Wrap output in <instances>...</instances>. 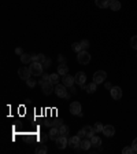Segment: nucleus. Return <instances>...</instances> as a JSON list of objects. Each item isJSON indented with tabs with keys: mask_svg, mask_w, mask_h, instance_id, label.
Instances as JSON below:
<instances>
[{
	"mask_svg": "<svg viewBox=\"0 0 137 154\" xmlns=\"http://www.w3.org/2000/svg\"><path fill=\"white\" fill-rule=\"evenodd\" d=\"M30 73H32L33 76H41L43 74V69H44V66H43V64H40V62H32L30 64Z\"/></svg>",
	"mask_w": 137,
	"mask_h": 154,
	"instance_id": "obj_1",
	"label": "nucleus"
},
{
	"mask_svg": "<svg viewBox=\"0 0 137 154\" xmlns=\"http://www.w3.org/2000/svg\"><path fill=\"white\" fill-rule=\"evenodd\" d=\"M77 59H78V64L88 65L89 62H91V55L87 52V50H82V51H80V52H78Z\"/></svg>",
	"mask_w": 137,
	"mask_h": 154,
	"instance_id": "obj_2",
	"label": "nucleus"
},
{
	"mask_svg": "<svg viewBox=\"0 0 137 154\" xmlns=\"http://www.w3.org/2000/svg\"><path fill=\"white\" fill-rule=\"evenodd\" d=\"M106 78H107V73H106L104 70H97V72H95V74H93V81H95L96 84L104 83Z\"/></svg>",
	"mask_w": 137,
	"mask_h": 154,
	"instance_id": "obj_3",
	"label": "nucleus"
},
{
	"mask_svg": "<svg viewBox=\"0 0 137 154\" xmlns=\"http://www.w3.org/2000/svg\"><path fill=\"white\" fill-rule=\"evenodd\" d=\"M55 94L59 96V98H70V95L66 92V85H64V84H56V87H55Z\"/></svg>",
	"mask_w": 137,
	"mask_h": 154,
	"instance_id": "obj_4",
	"label": "nucleus"
},
{
	"mask_svg": "<svg viewBox=\"0 0 137 154\" xmlns=\"http://www.w3.org/2000/svg\"><path fill=\"white\" fill-rule=\"evenodd\" d=\"M80 145H81V138H80L78 135L71 136V138L68 139V146H70L71 149H78Z\"/></svg>",
	"mask_w": 137,
	"mask_h": 154,
	"instance_id": "obj_5",
	"label": "nucleus"
},
{
	"mask_svg": "<svg viewBox=\"0 0 137 154\" xmlns=\"http://www.w3.org/2000/svg\"><path fill=\"white\" fill-rule=\"evenodd\" d=\"M110 94H111V98L115 100H119L122 98V90H121L119 87H113V88L110 90Z\"/></svg>",
	"mask_w": 137,
	"mask_h": 154,
	"instance_id": "obj_6",
	"label": "nucleus"
},
{
	"mask_svg": "<svg viewBox=\"0 0 137 154\" xmlns=\"http://www.w3.org/2000/svg\"><path fill=\"white\" fill-rule=\"evenodd\" d=\"M30 69L29 68H21L18 70V76H19V78H22V80H25L26 81L27 78H30Z\"/></svg>",
	"mask_w": 137,
	"mask_h": 154,
	"instance_id": "obj_7",
	"label": "nucleus"
},
{
	"mask_svg": "<svg viewBox=\"0 0 137 154\" xmlns=\"http://www.w3.org/2000/svg\"><path fill=\"white\" fill-rule=\"evenodd\" d=\"M74 80H75V83H77L78 85H84L85 81H87V74L84 72H78L77 74L74 76Z\"/></svg>",
	"mask_w": 137,
	"mask_h": 154,
	"instance_id": "obj_8",
	"label": "nucleus"
},
{
	"mask_svg": "<svg viewBox=\"0 0 137 154\" xmlns=\"http://www.w3.org/2000/svg\"><path fill=\"white\" fill-rule=\"evenodd\" d=\"M55 142H56V147H58V149H64V147L68 145L67 136H59Z\"/></svg>",
	"mask_w": 137,
	"mask_h": 154,
	"instance_id": "obj_9",
	"label": "nucleus"
},
{
	"mask_svg": "<svg viewBox=\"0 0 137 154\" xmlns=\"http://www.w3.org/2000/svg\"><path fill=\"white\" fill-rule=\"evenodd\" d=\"M70 113L74 114V116H78L81 113V103L80 102H73L70 105Z\"/></svg>",
	"mask_w": 137,
	"mask_h": 154,
	"instance_id": "obj_10",
	"label": "nucleus"
},
{
	"mask_svg": "<svg viewBox=\"0 0 137 154\" xmlns=\"http://www.w3.org/2000/svg\"><path fill=\"white\" fill-rule=\"evenodd\" d=\"M115 134V128L113 125H104L103 127V135L107 136V138H111V136H114Z\"/></svg>",
	"mask_w": 137,
	"mask_h": 154,
	"instance_id": "obj_11",
	"label": "nucleus"
},
{
	"mask_svg": "<svg viewBox=\"0 0 137 154\" xmlns=\"http://www.w3.org/2000/svg\"><path fill=\"white\" fill-rule=\"evenodd\" d=\"M41 90H43V94H44V95H50V94H52V90H55V88L52 87V83L48 81L41 85Z\"/></svg>",
	"mask_w": 137,
	"mask_h": 154,
	"instance_id": "obj_12",
	"label": "nucleus"
},
{
	"mask_svg": "<svg viewBox=\"0 0 137 154\" xmlns=\"http://www.w3.org/2000/svg\"><path fill=\"white\" fill-rule=\"evenodd\" d=\"M74 83H75V80H74V76H70V74H66V76H63V84L67 87V88H71Z\"/></svg>",
	"mask_w": 137,
	"mask_h": 154,
	"instance_id": "obj_13",
	"label": "nucleus"
},
{
	"mask_svg": "<svg viewBox=\"0 0 137 154\" xmlns=\"http://www.w3.org/2000/svg\"><path fill=\"white\" fill-rule=\"evenodd\" d=\"M48 136H50V139H52V141H56L58 138H59V128H56V127H52L51 128V131L50 134H48Z\"/></svg>",
	"mask_w": 137,
	"mask_h": 154,
	"instance_id": "obj_14",
	"label": "nucleus"
},
{
	"mask_svg": "<svg viewBox=\"0 0 137 154\" xmlns=\"http://www.w3.org/2000/svg\"><path fill=\"white\" fill-rule=\"evenodd\" d=\"M82 131L85 132V136H87V138H92V136L95 135V128L91 127V125H85V127L82 128Z\"/></svg>",
	"mask_w": 137,
	"mask_h": 154,
	"instance_id": "obj_15",
	"label": "nucleus"
},
{
	"mask_svg": "<svg viewBox=\"0 0 137 154\" xmlns=\"http://www.w3.org/2000/svg\"><path fill=\"white\" fill-rule=\"evenodd\" d=\"M81 87H82V88H84L85 91H87L88 94H93V92L96 91V88H97V84L93 81L92 84H89V85H85V84H84V85H81Z\"/></svg>",
	"mask_w": 137,
	"mask_h": 154,
	"instance_id": "obj_16",
	"label": "nucleus"
},
{
	"mask_svg": "<svg viewBox=\"0 0 137 154\" xmlns=\"http://www.w3.org/2000/svg\"><path fill=\"white\" fill-rule=\"evenodd\" d=\"M21 61H22V64H32V62H33V55L22 54V55H21Z\"/></svg>",
	"mask_w": 137,
	"mask_h": 154,
	"instance_id": "obj_17",
	"label": "nucleus"
},
{
	"mask_svg": "<svg viewBox=\"0 0 137 154\" xmlns=\"http://www.w3.org/2000/svg\"><path fill=\"white\" fill-rule=\"evenodd\" d=\"M96 6L99 7V8H107L110 6V1L108 0H95Z\"/></svg>",
	"mask_w": 137,
	"mask_h": 154,
	"instance_id": "obj_18",
	"label": "nucleus"
},
{
	"mask_svg": "<svg viewBox=\"0 0 137 154\" xmlns=\"http://www.w3.org/2000/svg\"><path fill=\"white\" fill-rule=\"evenodd\" d=\"M58 73H59L60 76H66L68 73V68L64 64H60L59 66H58Z\"/></svg>",
	"mask_w": 137,
	"mask_h": 154,
	"instance_id": "obj_19",
	"label": "nucleus"
},
{
	"mask_svg": "<svg viewBox=\"0 0 137 154\" xmlns=\"http://www.w3.org/2000/svg\"><path fill=\"white\" fill-rule=\"evenodd\" d=\"M91 143H92V146H95V147H100V145H101V139L99 138L97 135H93L91 138Z\"/></svg>",
	"mask_w": 137,
	"mask_h": 154,
	"instance_id": "obj_20",
	"label": "nucleus"
},
{
	"mask_svg": "<svg viewBox=\"0 0 137 154\" xmlns=\"http://www.w3.org/2000/svg\"><path fill=\"white\" fill-rule=\"evenodd\" d=\"M92 146L91 141H88L87 138H84V139H81V145H80V147H81L82 150H88L89 147Z\"/></svg>",
	"mask_w": 137,
	"mask_h": 154,
	"instance_id": "obj_21",
	"label": "nucleus"
},
{
	"mask_svg": "<svg viewBox=\"0 0 137 154\" xmlns=\"http://www.w3.org/2000/svg\"><path fill=\"white\" fill-rule=\"evenodd\" d=\"M45 57L43 54H34L33 55V62H40V64H44L45 62Z\"/></svg>",
	"mask_w": 137,
	"mask_h": 154,
	"instance_id": "obj_22",
	"label": "nucleus"
},
{
	"mask_svg": "<svg viewBox=\"0 0 137 154\" xmlns=\"http://www.w3.org/2000/svg\"><path fill=\"white\" fill-rule=\"evenodd\" d=\"M59 78H60L59 73H52V74H50V81L52 83V84H59Z\"/></svg>",
	"mask_w": 137,
	"mask_h": 154,
	"instance_id": "obj_23",
	"label": "nucleus"
},
{
	"mask_svg": "<svg viewBox=\"0 0 137 154\" xmlns=\"http://www.w3.org/2000/svg\"><path fill=\"white\" fill-rule=\"evenodd\" d=\"M108 7L113 10V11H118V10H121V3H119L118 0H114V1H111V3H110Z\"/></svg>",
	"mask_w": 137,
	"mask_h": 154,
	"instance_id": "obj_24",
	"label": "nucleus"
},
{
	"mask_svg": "<svg viewBox=\"0 0 137 154\" xmlns=\"http://www.w3.org/2000/svg\"><path fill=\"white\" fill-rule=\"evenodd\" d=\"M59 135L60 136H67L68 135V127L67 125H63V124L60 125L59 127Z\"/></svg>",
	"mask_w": 137,
	"mask_h": 154,
	"instance_id": "obj_25",
	"label": "nucleus"
},
{
	"mask_svg": "<svg viewBox=\"0 0 137 154\" xmlns=\"http://www.w3.org/2000/svg\"><path fill=\"white\" fill-rule=\"evenodd\" d=\"M47 151H48V149H47L45 145H40V146H38V147L36 149V153H37V154H45Z\"/></svg>",
	"mask_w": 137,
	"mask_h": 154,
	"instance_id": "obj_26",
	"label": "nucleus"
},
{
	"mask_svg": "<svg viewBox=\"0 0 137 154\" xmlns=\"http://www.w3.org/2000/svg\"><path fill=\"white\" fill-rule=\"evenodd\" d=\"M50 81V74H47V73H43L41 74V80H40V84L43 85V84H45V83Z\"/></svg>",
	"mask_w": 137,
	"mask_h": 154,
	"instance_id": "obj_27",
	"label": "nucleus"
},
{
	"mask_svg": "<svg viewBox=\"0 0 137 154\" xmlns=\"http://www.w3.org/2000/svg\"><path fill=\"white\" fill-rule=\"evenodd\" d=\"M71 48L75 52H80V51H82V45H81V43H74V44H71Z\"/></svg>",
	"mask_w": 137,
	"mask_h": 154,
	"instance_id": "obj_28",
	"label": "nucleus"
},
{
	"mask_svg": "<svg viewBox=\"0 0 137 154\" xmlns=\"http://www.w3.org/2000/svg\"><path fill=\"white\" fill-rule=\"evenodd\" d=\"M47 138H50V136H47L45 134H43V132H40V134H38V142H40V143H45Z\"/></svg>",
	"mask_w": 137,
	"mask_h": 154,
	"instance_id": "obj_29",
	"label": "nucleus"
},
{
	"mask_svg": "<svg viewBox=\"0 0 137 154\" xmlns=\"http://www.w3.org/2000/svg\"><path fill=\"white\" fill-rule=\"evenodd\" d=\"M103 127H104V125H103V124H101V122H96L95 124V132H103Z\"/></svg>",
	"mask_w": 137,
	"mask_h": 154,
	"instance_id": "obj_30",
	"label": "nucleus"
},
{
	"mask_svg": "<svg viewBox=\"0 0 137 154\" xmlns=\"http://www.w3.org/2000/svg\"><path fill=\"white\" fill-rule=\"evenodd\" d=\"M130 45H132V48L137 50V36H133L132 39H130Z\"/></svg>",
	"mask_w": 137,
	"mask_h": 154,
	"instance_id": "obj_31",
	"label": "nucleus"
},
{
	"mask_svg": "<svg viewBox=\"0 0 137 154\" xmlns=\"http://www.w3.org/2000/svg\"><path fill=\"white\" fill-rule=\"evenodd\" d=\"M26 84H27V87L33 88V87L36 85V80H33L32 77H30V78H27V80H26Z\"/></svg>",
	"mask_w": 137,
	"mask_h": 154,
	"instance_id": "obj_32",
	"label": "nucleus"
},
{
	"mask_svg": "<svg viewBox=\"0 0 137 154\" xmlns=\"http://www.w3.org/2000/svg\"><path fill=\"white\" fill-rule=\"evenodd\" d=\"M81 43V45H82V50H87L88 47H89V41L88 40H82V41H80Z\"/></svg>",
	"mask_w": 137,
	"mask_h": 154,
	"instance_id": "obj_33",
	"label": "nucleus"
},
{
	"mask_svg": "<svg viewBox=\"0 0 137 154\" xmlns=\"http://www.w3.org/2000/svg\"><path fill=\"white\" fill-rule=\"evenodd\" d=\"M122 153L123 154H130V153H133V149H132V147H123Z\"/></svg>",
	"mask_w": 137,
	"mask_h": 154,
	"instance_id": "obj_34",
	"label": "nucleus"
},
{
	"mask_svg": "<svg viewBox=\"0 0 137 154\" xmlns=\"http://www.w3.org/2000/svg\"><path fill=\"white\" fill-rule=\"evenodd\" d=\"M132 149H133V153H137V138L133 141L132 143Z\"/></svg>",
	"mask_w": 137,
	"mask_h": 154,
	"instance_id": "obj_35",
	"label": "nucleus"
},
{
	"mask_svg": "<svg viewBox=\"0 0 137 154\" xmlns=\"http://www.w3.org/2000/svg\"><path fill=\"white\" fill-rule=\"evenodd\" d=\"M50 65H51V59H50V58H47V59H45V62L43 64V66H44V69H48V68H50Z\"/></svg>",
	"mask_w": 137,
	"mask_h": 154,
	"instance_id": "obj_36",
	"label": "nucleus"
},
{
	"mask_svg": "<svg viewBox=\"0 0 137 154\" xmlns=\"http://www.w3.org/2000/svg\"><path fill=\"white\" fill-rule=\"evenodd\" d=\"M54 120H47V121L45 122H44V124H45V125H47V127H54Z\"/></svg>",
	"mask_w": 137,
	"mask_h": 154,
	"instance_id": "obj_37",
	"label": "nucleus"
},
{
	"mask_svg": "<svg viewBox=\"0 0 137 154\" xmlns=\"http://www.w3.org/2000/svg\"><path fill=\"white\" fill-rule=\"evenodd\" d=\"M58 61H59V64H66V58H64L63 55H59V57H58Z\"/></svg>",
	"mask_w": 137,
	"mask_h": 154,
	"instance_id": "obj_38",
	"label": "nucleus"
},
{
	"mask_svg": "<svg viewBox=\"0 0 137 154\" xmlns=\"http://www.w3.org/2000/svg\"><path fill=\"white\" fill-rule=\"evenodd\" d=\"M78 136H80L81 139H84V138H87V136H85V132L82 131V129H81V131H80V132H78Z\"/></svg>",
	"mask_w": 137,
	"mask_h": 154,
	"instance_id": "obj_39",
	"label": "nucleus"
},
{
	"mask_svg": "<svg viewBox=\"0 0 137 154\" xmlns=\"http://www.w3.org/2000/svg\"><path fill=\"white\" fill-rule=\"evenodd\" d=\"M62 125V122L59 121V120H55V122H54V127H60Z\"/></svg>",
	"mask_w": 137,
	"mask_h": 154,
	"instance_id": "obj_40",
	"label": "nucleus"
},
{
	"mask_svg": "<svg viewBox=\"0 0 137 154\" xmlns=\"http://www.w3.org/2000/svg\"><path fill=\"white\" fill-rule=\"evenodd\" d=\"M15 54H18V55H22V54H23L22 48H17V50H15Z\"/></svg>",
	"mask_w": 137,
	"mask_h": 154,
	"instance_id": "obj_41",
	"label": "nucleus"
},
{
	"mask_svg": "<svg viewBox=\"0 0 137 154\" xmlns=\"http://www.w3.org/2000/svg\"><path fill=\"white\" fill-rule=\"evenodd\" d=\"M106 88H108V90H111V88H113V85H111V83H106Z\"/></svg>",
	"mask_w": 137,
	"mask_h": 154,
	"instance_id": "obj_42",
	"label": "nucleus"
},
{
	"mask_svg": "<svg viewBox=\"0 0 137 154\" xmlns=\"http://www.w3.org/2000/svg\"><path fill=\"white\" fill-rule=\"evenodd\" d=\"M108 1H110V3H111V1H114V0H108Z\"/></svg>",
	"mask_w": 137,
	"mask_h": 154,
	"instance_id": "obj_43",
	"label": "nucleus"
}]
</instances>
